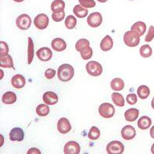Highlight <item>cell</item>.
I'll return each mask as SVG.
<instances>
[{"mask_svg":"<svg viewBox=\"0 0 154 154\" xmlns=\"http://www.w3.org/2000/svg\"><path fill=\"white\" fill-rule=\"evenodd\" d=\"M150 94V90L149 88L146 85H141L139 86L137 89V95L142 100H146L149 96Z\"/></svg>","mask_w":154,"mask_h":154,"instance_id":"25","label":"cell"},{"mask_svg":"<svg viewBox=\"0 0 154 154\" xmlns=\"http://www.w3.org/2000/svg\"><path fill=\"white\" fill-rule=\"evenodd\" d=\"M26 84V81L24 77L21 74H16L11 78V85L14 88L17 89H20L23 88Z\"/></svg>","mask_w":154,"mask_h":154,"instance_id":"14","label":"cell"},{"mask_svg":"<svg viewBox=\"0 0 154 154\" xmlns=\"http://www.w3.org/2000/svg\"><path fill=\"white\" fill-rule=\"evenodd\" d=\"M111 98L112 101L116 106H119V107L125 106V99L121 94L118 93V92H113V93H112Z\"/></svg>","mask_w":154,"mask_h":154,"instance_id":"27","label":"cell"},{"mask_svg":"<svg viewBox=\"0 0 154 154\" xmlns=\"http://www.w3.org/2000/svg\"><path fill=\"white\" fill-rule=\"evenodd\" d=\"M77 24V19L73 15H69L65 20V26L67 29H73Z\"/></svg>","mask_w":154,"mask_h":154,"instance_id":"33","label":"cell"},{"mask_svg":"<svg viewBox=\"0 0 154 154\" xmlns=\"http://www.w3.org/2000/svg\"><path fill=\"white\" fill-rule=\"evenodd\" d=\"M81 6L85 8H93L96 6V2L94 0H78Z\"/></svg>","mask_w":154,"mask_h":154,"instance_id":"36","label":"cell"},{"mask_svg":"<svg viewBox=\"0 0 154 154\" xmlns=\"http://www.w3.org/2000/svg\"><path fill=\"white\" fill-rule=\"evenodd\" d=\"M80 53L82 59L85 60H89L90 58H92L93 51H92V49L89 45H87V46H85L84 48H82L81 49Z\"/></svg>","mask_w":154,"mask_h":154,"instance_id":"29","label":"cell"},{"mask_svg":"<svg viewBox=\"0 0 154 154\" xmlns=\"http://www.w3.org/2000/svg\"><path fill=\"white\" fill-rule=\"evenodd\" d=\"M113 42L112 38L109 35H106L100 42V49L104 52H107L113 48Z\"/></svg>","mask_w":154,"mask_h":154,"instance_id":"17","label":"cell"},{"mask_svg":"<svg viewBox=\"0 0 154 154\" xmlns=\"http://www.w3.org/2000/svg\"><path fill=\"white\" fill-rule=\"evenodd\" d=\"M139 53H140L141 57L143 58H148L150 57L152 54V49L149 45H143L141 46L139 49Z\"/></svg>","mask_w":154,"mask_h":154,"instance_id":"30","label":"cell"},{"mask_svg":"<svg viewBox=\"0 0 154 154\" xmlns=\"http://www.w3.org/2000/svg\"><path fill=\"white\" fill-rule=\"evenodd\" d=\"M65 2L63 0H55L51 4V10L53 13H60L64 11Z\"/></svg>","mask_w":154,"mask_h":154,"instance_id":"22","label":"cell"},{"mask_svg":"<svg viewBox=\"0 0 154 154\" xmlns=\"http://www.w3.org/2000/svg\"><path fill=\"white\" fill-rule=\"evenodd\" d=\"M56 75V70L53 69L49 68L45 70V76L47 79H53Z\"/></svg>","mask_w":154,"mask_h":154,"instance_id":"40","label":"cell"},{"mask_svg":"<svg viewBox=\"0 0 154 154\" xmlns=\"http://www.w3.org/2000/svg\"><path fill=\"white\" fill-rule=\"evenodd\" d=\"M36 55L40 60L43 62H47L50 60L53 57V52L48 47H42L36 52Z\"/></svg>","mask_w":154,"mask_h":154,"instance_id":"9","label":"cell"},{"mask_svg":"<svg viewBox=\"0 0 154 154\" xmlns=\"http://www.w3.org/2000/svg\"><path fill=\"white\" fill-rule=\"evenodd\" d=\"M124 42L128 47H135L140 42V36L135 31H128L124 35Z\"/></svg>","mask_w":154,"mask_h":154,"instance_id":"2","label":"cell"},{"mask_svg":"<svg viewBox=\"0 0 154 154\" xmlns=\"http://www.w3.org/2000/svg\"><path fill=\"white\" fill-rule=\"evenodd\" d=\"M28 46H27V63L31 64L34 58V42L31 37H28Z\"/></svg>","mask_w":154,"mask_h":154,"instance_id":"28","label":"cell"},{"mask_svg":"<svg viewBox=\"0 0 154 154\" xmlns=\"http://www.w3.org/2000/svg\"><path fill=\"white\" fill-rule=\"evenodd\" d=\"M99 113L103 118L109 119V118H111L112 117H113L114 113H115V109L112 104L109 103H104L100 106Z\"/></svg>","mask_w":154,"mask_h":154,"instance_id":"3","label":"cell"},{"mask_svg":"<svg viewBox=\"0 0 154 154\" xmlns=\"http://www.w3.org/2000/svg\"><path fill=\"white\" fill-rule=\"evenodd\" d=\"M131 30L137 31L139 33V36L141 37V36H143L144 35L146 31V23L144 22L138 21L131 26Z\"/></svg>","mask_w":154,"mask_h":154,"instance_id":"24","label":"cell"},{"mask_svg":"<svg viewBox=\"0 0 154 154\" xmlns=\"http://www.w3.org/2000/svg\"><path fill=\"white\" fill-rule=\"evenodd\" d=\"M73 12H74V15L78 18H85V17H87L88 14V10L81 5H76L74 6L73 9Z\"/></svg>","mask_w":154,"mask_h":154,"instance_id":"23","label":"cell"},{"mask_svg":"<svg viewBox=\"0 0 154 154\" xmlns=\"http://www.w3.org/2000/svg\"><path fill=\"white\" fill-rule=\"evenodd\" d=\"M16 24L20 30L29 29L31 24V19L27 14H21L16 20Z\"/></svg>","mask_w":154,"mask_h":154,"instance_id":"6","label":"cell"},{"mask_svg":"<svg viewBox=\"0 0 154 154\" xmlns=\"http://www.w3.org/2000/svg\"><path fill=\"white\" fill-rule=\"evenodd\" d=\"M151 106H152V109H154V97L152 98V102H151Z\"/></svg>","mask_w":154,"mask_h":154,"instance_id":"43","label":"cell"},{"mask_svg":"<svg viewBox=\"0 0 154 154\" xmlns=\"http://www.w3.org/2000/svg\"><path fill=\"white\" fill-rule=\"evenodd\" d=\"M57 129L59 132L61 134H66L70 132L71 130V125L70 121L66 119V117H62L58 121L57 123Z\"/></svg>","mask_w":154,"mask_h":154,"instance_id":"11","label":"cell"},{"mask_svg":"<svg viewBox=\"0 0 154 154\" xmlns=\"http://www.w3.org/2000/svg\"><path fill=\"white\" fill-rule=\"evenodd\" d=\"M125 151L123 143L119 141H112L106 146V152L108 154H121Z\"/></svg>","mask_w":154,"mask_h":154,"instance_id":"5","label":"cell"},{"mask_svg":"<svg viewBox=\"0 0 154 154\" xmlns=\"http://www.w3.org/2000/svg\"><path fill=\"white\" fill-rule=\"evenodd\" d=\"M151 125H152V121L147 116H143L138 121V127L141 130H146V129L149 128Z\"/></svg>","mask_w":154,"mask_h":154,"instance_id":"19","label":"cell"},{"mask_svg":"<svg viewBox=\"0 0 154 154\" xmlns=\"http://www.w3.org/2000/svg\"><path fill=\"white\" fill-rule=\"evenodd\" d=\"M136 135V131L131 125H126L121 129V136L125 140L133 139Z\"/></svg>","mask_w":154,"mask_h":154,"instance_id":"12","label":"cell"},{"mask_svg":"<svg viewBox=\"0 0 154 154\" xmlns=\"http://www.w3.org/2000/svg\"><path fill=\"white\" fill-rule=\"evenodd\" d=\"M100 136V131L97 127H92L88 133V138L90 140H97Z\"/></svg>","mask_w":154,"mask_h":154,"instance_id":"32","label":"cell"},{"mask_svg":"<svg viewBox=\"0 0 154 154\" xmlns=\"http://www.w3.org/2000/svg\"><path fill=\"white\" fill-rule=\"evenodd\" d=\"M14 2H23V1H24V0H14Z\"/></svg>","mask_w":154,"mask_h":154,"instance_id":"46","label":"cell"},{"mask_svg":"<svg viewBox=\"0 0 154 154\" xmlns=\"http://www.w3.org/2000/svg\"><path fill=\"white\" fill-rule=\"evenodd\" d=\"M2 101L3 103L10 105L14 104L17 101V96L16 94L13 92H6V93L3 94L2 97Z\"/></svg>","mask_w":154,"mask_h":154,"instance_id":"20","label":"cell"},{"mask_svg":"<svg viewBox=\"0 0 154 154\" xmlns=\"http://www.w3.org/2000/svg\"><path fill=\"white\" fill-rule=\"evenodd\" d=\"M57 76L61 82H69L74 76V67L68 63H63L60 65L57 70Z\"/></svg>","mask_w":154,"mask_h":154,"instance_id":"1","label":"cell"},{"mask_svg":"<svg viewBox=\"0 0 154 154\" xmlns=\"http://www.w3.org/2000/svg\"><path fill=\"white\" fill-rule=\"evenodd\" d=\"M51 46L57 52H62L66 49V43L63 39L60 38H57L52 41Z\"/></svg>","mask_w":154,"mask_h":154,"instance_id":"16","label":"cell"},{"mask_svg":"<svg viewBox=\"0 0 154 154\" xmlns=\"http://www.w3.org/2000/svg\"><path fill=\"white\" fill-rule=\"evenodd\" d=\"M80 151V145L74 141H70L66 143L63 149V152L65 154H79Z\"/></svg>","mask_w":154,"mask_h":154,"instance_id":"10","label":"cell"},{"mask_svg":"<svg viewBox=\"0 0 154 154\" xmlns=\"http://www.w3.org/2000/svg\"><path fill=\"white\" fill-rule=\"evenodd\" d=\"M103 22V17L99 12H95L90 14L87 18V23L92 27H97L101 25Z\"/></svg>","mask_w":154,"mask_h":154,"instance_id":"8","label":"cell"},{"mask_svg":"<svg viewBox=\"0 0 154 154\" xmlns=\"http://www.w3.org/2000/svg\"><path fill=\"white\" fill-rule=\"evenodd\" d=\"M126 101L130 105H135V104H136L137 101H138V100H137V95H135V93L129 94L126 97Z\"/></svg>","mask_w":154,"mask_h":154,"instance_id":"39","label":"cell"},{"mask_svg":"<svg viewBox=\"0 0 154 154\" xmlns=\"http://www.w3.org/2000/svg\"><path fill=\"white\" fill-rule=\"evenodd\" d=\"M97 1H99L100 2H107L108 0H97Z\"/></svg>","mask_w":154,"mask_h":154,"instance_id":"45","label":"cell"},{"mask_svg":"<svg viewBox=\"0 0 154 154\" xmlns=\"http://www.w3.org/2000/svg\"><path fill=\"white\" fill-rule=\"evenodd\" d=\"M65 17V12L63 11L60 13H53L52 14V18L54 21L60 22L64 19Z\"/></svg>","mask_w":154,"mask_h":154,"instance_id":"37","label":"cell"},{"mask_svg":"<svg viewBox=\"0 0 154 154\" xmlns=\"http://www.w3.org/2000/svg\"><path fill=\"white\" fill-rule=\"evenodd\" d=\"M151 152L154 154V143L152 145V147H151Z\"/></svg>","mask_w":154,"mask_h":154,"instance_id":"44","label":"cell"},{"mask_svg":"<svg viewBox=\"0 0 154 154\" xmlns=\"http://www.w3.org/2000/svg\"><path fill=\"white\" fill-rule=\"evenodd\" d=\"M36 113L40 117H45L49 113V107L47 104H39L36 108Z\"/></svg>","mask_w":154,"mask_h":154,"instance_id":"31","label":"cell"},{"mask_svg":"<svg viewBox=\"0 0 154 154\" xmlns=\"http://www.w3.org/2000/svg\"><path fill=\"white\" fill-rule=\"evenodd\" d=\"M9 53V46L5 42H0V57L7 56Z\"/></svg>","mask_w":154,"mask_h":154,"instance_id":"35","label":"cell"},{"mask_svg":"<svg viewBox=\"0 0 154 154\" xmlns=\"http://www.w3.org/2000/svg\"><path fill=\"white\" fill-rule=\"evenodd\" d=\"M149 134H150L151 138L154 139V126H152V127L150 128V131H149Z\"/></svg>","mask_w":154,"mask_h":154,"instance_id":"42","label":"cell"},{"mask_svg":"<svg viewBox=\"0 0 154 154\" xmlns=\"http://www.w3.org/2000/svg\"><path fill=\"white\" fill-rule=\"evenodd\" d=\"M24 139V132L20 128H14L10 132V139L13 142H21Z\"/></svg>","mask_w":154,"mask_h":154,"instance_id":"13","label":"cell"},{"mask_svg":"<svg viewBox=\"0 0 154 154\" xmlns=\"http://www.w3.org/2000/svg\"><path fill=\"white\" fill-rule=\"evenodd\" d=\"M89 45V41H88L87 39L81 38L79 39V40L76 42V44H75V49H76L77 51L80 52L81 49H82V48H84L85 46H87V45Z\"/></svg>","mask_w":154,"mask_h":154,"instance_id":"34","label":"cell"},{"mask_svg":"<svg viewBox=\"0 0 154 154\" xmlns=\"http://www.w3.org/2000/svg\"><path fill=\"white\" fill-rule=\"evenodd\" d=\"M35 26L39 30L45 29L49 25V17L45 14H40L34 19Z\"/></svg>","mask_w":154,"mask_h":154,"instance_id":"7","label":"cell"},{"mask_svg":"<svg viewBox=\"0 0 154 154\" xmlns=\"http://www.w3.org/2000/svg\"><path fill=\"white\" fill-rule=\"evenodd\" d=\"M139 109L136 108H131V109L126 110V112L125 113V118L127 121L133 122V121H136L137 118L139 117Z\"/></svg>","mask_w":154,"mask_h":154,"instance_id":"18","label":"cell"},{"mask_svg":"<svg viewBox=\"0 0 154 154\" xmlns=\"http://www.w3.org/2000/svg\"><path fill=\"white\" fill-rule=\"evenodd\" d=\"M86 70L91 76L98 77L103 73V66L96 61H90L86 64Z\"/></svg>","mask_w":154,"mask_h":154,"instance_id":"4","label":"cell"},{"mask_svg":"<svg viewBox=\"0 0 154 154\" xmlns=\"http://www.w3.org/2000/svg\"><path fill=\"white\" fill-rule=\"evenodd\" d=\"M42 100L47 105H55L58 102V96L53 92H46L43 95Z\"/></svg>","mask_w":154,"mask_h":154,"instance_id":"15","label":"cell"},{"mask_svg":"<svg viewBox=\"0 0 154 154\" xmlns=\"http://www.w3.org/2000/svg\"><path fill=\"white\" fill-rule=\"evenodd\" d=\"M1 74H2V76H1V79H2V77H3V72H2V70H1Z\"/></svg>","mask_w":154,"mask_h":154,"instance_id":"47","label":"cell"},{"mask_svg":"<svg viewBox=\"0 0 154 154\" xmlns=\"http://www.w3.org/2000/svg\"><path fill=\"white\" fill-rule=\"evenodd\" d=\"M130 1H133V0H130Z\"/></svg>","mask_w":154,"mask_h":154,"instance_id":"48","label":"cell"},{"mask_svg":"<svg viewBox=\"0 0 154 154\" xmlns=\"http://www.w3.org/2000/svg\"><path fill=\"white\" fill-rule=\"evenodd\" d=\"M154 38V26H150L149 28L148 33H147L146 36L145 38V41L146 42H152Z\"/></svg>","mask_w":154,"mask_h":154,"instance_id":"38","label":"cell"},{"mask_svg":"<svg viewBox=\"0 0 154 154\" xmlns=\"http://www.w3.org/2000/svg\"><path fill=\"white\" fill-rule=\"evenodd\" d=\"M27 154H41V152L37 148H31L27 152Z\"/></svg>","mask_w":154,"mask_h":154,"instance_id":"41","label":"cell"},{"mask_svg":"<svg viewBox=\"0 0 154 154\" xmlns=\"http://www.w3.org/2000/svg\"><path fill=\"white\" fill-rule=\"evenodd\" d=\"M0 66L4 68H14V62L11 56L8 54L7 56L0 57Z\"/></svg>","mask_w":154,"mask_h":154,"instance_id":"21","label":"cell"},{"mask_svg":"<svg viewBox=\"0 0 154 154\" xmlns=\"http://www.w3.org/2000/svg\"><path fill=\"white\" fill-rule=\"evenodd\" d=\"M110 87L114 91H121L125 88V82L121 78H113L110 82Z\"/></svg>","mask_w":154,"mask_h":154,"instance_id":"26","label":"cell"}]
</instances>
